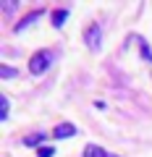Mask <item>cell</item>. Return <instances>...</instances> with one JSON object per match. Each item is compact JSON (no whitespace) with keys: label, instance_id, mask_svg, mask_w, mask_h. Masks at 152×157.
<instances>
[{"label":"cell","instance_id":"1","mask_svg":"<svg viewBox=\"0 0 152 157\" xmlns=\"http://www.w3.org/2000/svg\"><path fill=\"white\" fill-rule=\"evenodd\" d=\"M53 63V52L45 50V52H37V55H32V60H29V71L34 73V76H40V73H45L47 68H50Z\"/></svg>","mask_w":152,"mask_h":157},{"label":"cell","instance_id":"2","mask_svg":"<svg viewBox=\"0 0 152 157\" xmlns=\"http://www.w3.org/2000/svg\"><path fill=\"white\" fill-rule=\"evenodd\" d=\"M84 42L92 47V50H100V42H102V32H100V24H92L89 29L84 32Z\"/></svg>","mask_w":152,"mask_h":157},{"label":"cell","instance_id":"3","mask_svg":"<svg viewBox=\"0 0 152 157\" xmlns=\"http://www.w3.org/2000/svg\"><path fill=\"white\" fill-rule=\"evenodd\" d=\"M73 134H76V128H73L71 123H60L55 131H53V136H55V139H68V136H73Z\"/></svg>","mask_w":152,"mask_h":157},{"label":"cell","instance_id":"4","mask_svg":"<svg viewBox=\"0 0 152 157\" xmlns=\"http://www.w3.org/2000/svg\"><path fill=\"white\" fill-rule=\"evenodd\" d=\"M40 16H42V11H34V13H29V16L24 18L21 24H16V32H21V29H26L29 24H34V21H37V18H40Z\"/></svg>","mask_w":152,"mask_h":157},{"label":"cell","instance_id":"5","mask_svg":"<svg viewBox=\"0 0 152 157\" xmlns=\"http://www.w3.org/2000/svg\"><path fill=\"white\" fill-rule=\"evenodd\" d=\"M66 18H68V11H55V13H53V26L60 29L63 24H66Z\"/></svg>","mask_w":152,"mask_h":157},{"label":"cell","instance_id":"6","mask_svg":"<svg viewBox=\"0 0 152 157\" xmlns=\"http://www.w3.org/2000/svg\"><path fill=\"white\" fill-rule=\"evenodd\" d=\"M84 157H107V152L102 149V147L92 144V147H87V149H84Z\"/></svg>","mask_w":152,"mask_h":157},{"label":"cell","instance_id":"7","mask_svg":"<svg viewBox=\"0 0 152 157\" xmlns=\"http://www.w3.org/2000/svg\"><path fill=\"white\" fill-rule=\"evenodd\" d=\"M45 141V134H29L26 139H24V144L26 147H34V144H42Z\"/></svg>","mask_w":152,"mask_h":157},{"label":"cell","instance_id":"8","mask_svg":"<svg viewBox=\"0 0 152 157\" xmlns=\"http://www.w3.org/2000/svg\"><path fill=\"white\" fill-rule=\"evenodd\" d=\"M0 76H3V78H11V76H16V71L8 68V66H0Z\"/></svg>","mask_w":152,"mask_h":157},{"label":"cell","instance_id":"9","mask_svg":"<svg viewBox=\"0 0 152 157\" xmlns=\"http://www.w3.org/2000/svg\"><path fill=\"white\" fill-rule=\"evenodd\" d=\"M142 58H144L147 63H152V52H150V47H147V45H142Z\"/></svg>","mask_w":152,"mask_h":157},{"label":"cell","instance_id":"10","mask_svg":"<svg viewBox=\"0 0 152 157\" xmlns=\"http://www.w3.org/2000/svg\"><path fill=\"white\" fill-rule=\"evenodd\" d=\"M40 157H53V147H40Z\"/></svg>","mask_w":152,"mask_h":157}]
</instances>
